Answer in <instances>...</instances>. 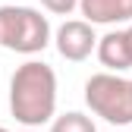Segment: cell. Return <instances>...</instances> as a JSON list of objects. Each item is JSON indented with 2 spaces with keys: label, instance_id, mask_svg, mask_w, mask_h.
I'll use <instances>...</instances> for the list:
<instances>
[{
  "label": "cell",
  "instance_id": "6da1fadb",
  "mask_svg": "<svg viewBox=\"0 0 132 132\" xmlns=\"http://www.w3.org/2000/svg\"><path fill=\"white\" fill-rule=\"evenodd\" d=\"M10 113L25 129L54 123L57 117V72L41 60L16 66L10 79Z\"/></svg>",
  "mask_w": 132,
  "mask_h": 132
},
{
  "label": "cell",
  "instance_id": "7a4b0ae2",
  "mask_svg": "<svg viewBox=\"0 0 132 132\" xmlns=\"http://www.w3.org/2000/svg\"><path fill=\"white\" fill-rule=\"evenodd\" d=\"M51 44V22L35 6H0V47L13 54H41Z\"/></svg>",
  "mask_w": 132,
  "mask_h": 132
},
{
  "label": "cell",
  "instance_id": "3957f363",
  "mask_svg": "<svg viewBox=\"0 0 132 132\" xmlns=\"http://www.w3.org/2000/svg\"><path fill=\"white\" fill-rule=\"evenodd\" d=\"M85 104L94 117H101L110 126L132 123V79L117 72H94L85 82Z\"/></svg>",
  "mask_w": 132,
  "mask_h": 132
},
{
  "label": "cell",
  "instance_id": "277c9868",
  "mask_svg": "<svg viewBox=\"0 0 132 132\" xmlns=\"http://www.w3.org/2000/svg\"><path fill=\"white\" fill-rule=\"evenodd\" d=\"M97 38L94 35V25L85 19H66L57 31H54V44H57V54L69 63H82L88 60L97 51Z\"/></svg>",
  "mask_w": 132,
  "mask_h": 132
},
{
  "label": "cell",
  "instance_id": "5b68a950",
  "mask_svg": "<svg viewBox=\"0 0 132 132\" xmlns=\"http://www.w3.org/2000/svg\"><path fill=\"white\" fill-rule=\"evenodd\" d=\"M97 60H101V66L107 72H126L132 69V44H129V35L126 28H117V31H107V35H101V41H97Z\"/></svg>",
  "mask_w": 132,
  "mask_h": 132
},
{
  "label": "cell",
  "instance_id": "8992f818",
  "mask_svg": "<svg viewBox=\"0 0 132 132\" xmlns=\"http://www.w3.org/2000/svg\"><path fill=\"white\" fill-rule=\"evenodd\" d=\"M79 10L91 25H132V0H79Z\"/></svg>",
  "mask_w": 132,
  "mask_h": 132
},
{
  "label": "cell",
  "instance_id": "52a82bcc",
  "mask_svg": "<svg viewBox=\"0 0 132 132\" xmlns=\"http://www.w3.org/2000/svg\"><path fill=\"white\" fill-rule=\"evenodd\" d=\"M51 132H97V126H94L91 117H85V113L66 110V113H60V117H54Z\"/></svg>",
  "mask_w": 132,
  "mask_h": 132
},
{
  "label": "cell",
  "instance_id": "ba28073f",
  "mask_svg": "<svg viewBox=\"0 0 132 132\" xmlns=\"http://www.w3.org/2000/svg\"><path fill=\"white\" fill-rule=\"evenodd\" d=\"M41 6L47 13H54V16H69L79 6V0H41Z\"/></svg>",
  "mask_w": 132,
  "mask_h": 132
},
{
  "label": "cell",
  "instance_id": "9c48e42d",
  "mask_svg": "<svg viewBox=\"0 0 132 132\" xmlns=\"http://www.w3.org/2000/svg\"><path fill=\"white\" fill-rule=\"evenodd\" d=\"M126 35H129V44H132V25H126Z\"/></svg>",
  "mask_w": 132,
  "mask_h": 132
},
{
  "label": "cell",
  "instance_id": "30bf717a",
  "mask_svg": "<svg viewBox=\"0 0 132 132\" xmlns=\"http://www.w3.org/2000/svg\"><path fill=\"white\" fill-rule=\"evenodd\" d=\"M0 132H10V129H3V126H0Z\"/></svg>",
  "mask_w": 132,
  "mask_h": 132
},
{
  "label": "cell",
  "instance_id": "8fae6325",
  "mask_svg": "<svg viewBox=\"0 0 132 132\" xmlns=\"http://www.w3.org/2000/svg\"><path fill=\"white\" fill-rule=\"evenodd\" d=\"M25 132H35V129H25Z\"/></svg>",
  "mask_w": 132,
  "mask_h": 132
}]
</instances>
